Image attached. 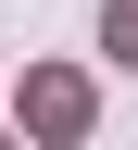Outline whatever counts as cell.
Returning a JSON list of instances; mask_svg holds the SVG:
<instances>
[{
  "mask_svg": "<svg viewBox=\"0 0 138 150\" xmlns=\"http://www.w3.org/2000/svg\"><path fill=\"white\" fill-rule=\"evenodd\" d=\"M113 50H126V63H138V0H113Z\"/></svg>",
  "mask_w": 138,
  "mask_h": 150,
  "instance_id": "obj_1",
  "label": "cell"
}]
</instances>
